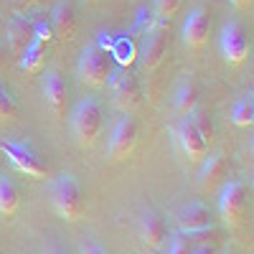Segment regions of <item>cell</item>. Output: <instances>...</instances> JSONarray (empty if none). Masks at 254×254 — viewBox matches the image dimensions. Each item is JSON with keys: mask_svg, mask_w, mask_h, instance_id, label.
<instances>
[{"mask_svg": "<svg viewBox=\"0 0 254 254\" xmlns=\"http://www.w3.org/2000/svg\"><path fill=\"white\" fill-rule=\"evenodd\" d=\"M51 203L56 208V214L64 216L66 221H76L84 211V201H81V188L76 183L74 176L64 173L51 183Z\"/></svg>", "mask_w": 254, "mask_h": 254, "instance_id": "6da1fadb", "label": "cell"}, {"mask_svg": "<svg viewBox=\"0 0 254 254\" xmlns=\"http://www.w3.org/2000/svg\"><path fill=\"white\" fill-rule=\"evenodd\" d=\"M76 74H79V81L87 84L92 89H99L110 81V74H112V61H110V54L99 49L97 44L94 46H87L81 51V59H79V66H76Z\"/></svg>", "mask_w": 254, "mask_h": 254, "instance_id": "7a4b0ae2", "label": "cell"}, {"mask_svg": "<svg viewBox=\"0 0 254 254\" xmlns=\"http://www.w3.org/2000/svg\"><path fill=\"white\" fill-rule=\"evenodd\" d=\"M102 130V107L97 99H81L71 112V132L79 145H94Z\"/></svg>", "mask_w": 254, "mask_h": 254, "instance_id": "3957f363", "label": "cell"}, {"mask_svg": "<svg viewBox=\"0 0 254 254\" xmlns=\"http://www.w3.org/2000/svg\"><path fill=\"white\" fill-rule=\"evenodd\" d=\"M0 153L8 158V163L15 168L18 173L31 176V178H44L46 176V165L41 163V158L33 153V147L26 145V142L5 140V142H0Z\"/></svg>", "mask_w": 254, "mask_h": 254, "instance_id": "277c9868", "label": "cell"}, {"mask_svg": "<svg viewBox=\"0 0 254 254\" xmlns=\"http://www.w3.org/2000/svg\"><path fill=\"white\" fill-rule=\"evenodd\" d=\"M135 142H137V122L135 117L125 115L115 122L112 127V137H110V158L112 160H122L135 150Z\"/></svg>", "mask_w": 254, "mask_h": 254, "instance_id": "5b68a950", "label": "cell"}, {"mask_svg": "<svg viewBox=\"0 0 254 254\" xmlns=\"http://www.w3.org/2000/svg\"><path fill=\"white\" fill-rule=\"evenodd\" d=\"M110 89L115 97V104L122 110H135L140 104V87H137V79L127 71L125 66L110 74Z\"/></svg>", "mask_w": 254, "mask_h": 254, "instance_id": "8992f818", "label": "cell"}, {"mask_svg": "<svg viewBox=\"0 0 254 254\" xmlns=\"http://www.w3.org/2000/svg\"><path fill=\"white\" fill-rule=\"evenodd\" d=\"M244 208H247V186L234 181L224 186L221 190V198H219V211H221V219L229 226H239L242 216H244Z\"/></svg>", "mask_w": 254, "mask_h": 254, "instance_id": "52a82bcc", "label": "cell"}, {"mask_svg": "<svg viewBox=\"0 0 254 254\" xmlns=\"http://www.w3.org/2000/svg\"><path fill=\"white\" fill-rule=\"evenodd\" d=\"M221 54L229 64H242L249 56V38L239 23H226L221 28Z\"/></svg>", "mask_w": 254, "mask_h": 254, "instance_id": "ba28073f", "label": "cell"}, {"mask_svg": "<svg viewBox=\"0 0 254 254\" xmlns=\"http://www.w3.org/2000/svg\"><path fill=\"white\" fill-rule=\"evenodd\" d=\"M168 51V31H165V18H158V28L150 31L147 36L145 46L140 51V59H142V69L145 71H153L160 66V61Z\"/></svg>", "mask_w": 254, "mask_h": 254, "instance_id": "9c48e42d", "label": "cell"}, {"mask_svg": "<svg viewBox=\"0 0 254 254\" xmlns=\"http://www.w3.org/2000/svg\"><path fill=\"white\" fill-rule=\"evenodd\" d=\"M208 31H211V15L206 8H193L188 13L186 23H183V41L190 49H201L208 41Z\"/></svg>", "mask_w": 254, "mask_h": 254, "instance_id": "30bf717a", "label": "cell"}, {"mask_svg": "<svg viewBox=\"0 0 254 254\" xmlns=\"http://www.w3.org/2000/svg\"><path fill=\"white\" fill-rule=\"evenodd\" d=\"M208 226H214V216H211V208L201 201L188 203L186 208H181L178 214V229L183 234H196V231H203Z\"/></svg>", "mask_w": 254, "mask_h": 254, "instance_id": "8fae6325", "label": "cell"}, {"mask_svg": "<svg viewBox=\"0 0 254 254\" xmlns=\"http://www.w3.org/2000/svg\"><path fill=\"white\" fill-rule=\"evenodd\" d=\"M178 142H181L183 153H186L190 160L203 158L206 150H208V145L203 142L201 132L196 130V125H193V120H190V117H183V120L178 122Z\"/></svg>", "mask_w": 254, "mask_h": 254, "instance_id": "7c38bea8", "label": "cell"}, {"mask_svg": "<svg viewBox=\"0 0 254 254\" xmlns=\"http://www.w3.org/2000/svg\"><path fill=\"white\" fill-rule=\"evenodd\" d=\"M44 97H46V104L51 107V112L56 117H64L66 112V84H64L61 74L56 71H49L46 79H44Z\"/></svg>", "mask_w": 254, "mask_h": 254, "instance_id": "4fadbf2b", "label": "cell"}, {"mask_svg": "<svg viewBox=\"0 0 254 254\" xmlns=\"http://www.w3.org/2000/svg\"><path fill=\"white\" fill-rule=\"evenodd\" d=\"M5 38H8V46L15 56L23 54V49L33 41V23H28L26 18L20 15H13L8 20V31H5Z\"/></svg>", "mask_w": 254, "mask_h": 254, "instance_id": "5bb4252c", "label": "cell"}, {"mask_svg": "<svg viewBox=\"0 0 254 254\" xmlns=\"http://www.w3.org/2000/svg\"><path fill=\"white\" fill-rule=\"evenodd\" d=\"M140 237L145 242V247L150 249H158L165 239V221L155 214V211H147L140 221Z\"/></svg>", "mask_w": 254, "mask_h": 254, "instance_id": "9a60e30c", "label": "cell"}, {"mask_svg": "<svg viewBox=\"0 0 254 254\" xmlns=\"http://www.w3.org/2000/svg\"><path fill=\"white\" fill-rule=\"evenodd\" d=\"M51 28H54V36H59V38H74V33H76V15H74V8L69 3H59L54 8Z\"/></svg>", "mask_w": 254, "mask_h": 254, "instance_id": "2e32d148", "label": "cell"}, {"mask_svg": "<svg viewBox=\"0 0 254 254\" xmlns=\"http://www.w3.org/2000/svg\"><path fill=\"white\" fill-rule=\"evenodd\" d=\"M229 173V160L226 155H211L206 163H203V171H201V188L203 190H211V188H216L224 176Z\"/></svg>", "mask_w": 254, "mask_h": 254, "instance_id": "e0dca14e", "label": "cell"}, {"mask_svg": "<svg viewBox=\"0 0 254 254\" xmlns=\"http://www.w3.org/2000/svg\"><path fill=\"white\" fill-rule=\"evenodd\" d=\"M176 107L181 115H190L196 107H198V89H196V84L193 81H183L181 84V89L176 94Z\"/></svg>", "mask_w": 254, "mask_h": 254, "instance_id": "ac0fdd59", "label": "cell"}, {"mask_svg": "<svg viewBox=\"0 0 254 254\" xmlns=\"http://www.w3.org/2000/svg\"><path fill=\"white\" fill-rule=\"evenodd\" d=\"M18 211V188L10 178L0 176V214H15Z\"/></svg>", "mask_w": 254, "mask_h": 254, "instance_id": "d6986e66", "label": "cell"}, {"mask_svg": "<svg viewBox=\"0 0 254 254\" xmlns=\"http://www.w3.org/2000/svg\"><path fill=\"white\" fill-rule=\"evenodd\" d=\"M44 54H46L44 44L33 38L31 44L23 49V54H20V66H23L26 71H38L41 64H44Z\"/></svg>", "mask_w": 254, "mask_h": 254, "instance_id": "ffe728a7", "label": "cell"}, {"mask_svg": "<svg viewBox=\"0 0 254 254\" xmlns=\"http://www.w3.org/2000/svg\"><path fill=\"white\" fill-rule=\"evenodd\" d=\"M231 122L237 127H252L254 125V102H252V94L242 97L234 107H231Z\"/></svg>", "mask_w": 254, "mask_h": 254, "instance_id": "44dd1931", "label": "cell"}, {"mask_svg": "<svg viewBox=\"0 0 254 254\" xmlns=\"http://www.w3.org/2000/svg\"><path fill=\"white\" fill-rule=\"evenodd\" d=\"M188 117L193 120V125H196V130L201 132L203 142H206V145H214V140H216V130H214V122L208 120V115L201 112V110H193Z\"/></svg>", "mask_w": 254, "mask_h": 254, "instance_id": "7402d4cb", "label": "cell"}, {"mask_svg": "<svg viewBox=\"0 0 254 254\" xmlns=\"http://www.w3.org/2000/svg\"><path fill=\"white\" fill-rule=\"evenodd\" d=\"M15 112H18V107H15L13 97L5 92L3 84H0V122H10L15 117Z\"/></svg>", "mask_w": 254, "mask_h": 254, "instance_id": "603a6c76", "label": "cell"}, {"mask_svg": "<svg viewBox=\"0 0 254 254\" xmlns=\"http://www.w3.org/2000/svg\"><path fill=\"white\" fill-rule=\"evenodd\" d=\"M33 38L41 41V44H51V41H54L51 23H46V20H36V23H33Z\"/></svg>", "mask_w": 254, "mask_h": 254, "instance_id": "cb8c5ba5", "label": "cell"}, {"mask_svg": "<svg viewBox=\"0 0 254 254\" xmlns=\"http://www.w3.org/2000/svg\"><path fill=\"white\" fill-rule=\"evenodd\" d=\"M181 8V0H155V13H158V18H171V15H176V10Z\"/></svg>", "mask_w": 254, "mask_h": 254, "instance_id": "d4e9b609", "label": "cell"}, {"mask_svg": "<svg viewBox=\"0 0 254 254\" xmlns=\"http://www.w3.org/2000/svg\"><path fill=\"white\" fill-rule=\"evenodd\" d=\"M190 252H193L190 242H188L186 237H176L173 244H171V252H168V254H190Z\"/></svg>", "mask_w": 254, "mask_h": 254, "instance_id": "484cf974", "label": "cell"}, {"mask_svg": "<svg viewBox=\"0 0 254 254\" xmlns=\"http://www.w3.org/2000/svg\"><path fill=\"white\" fill-rule=\"evenodd\" d=\"M190 254H219V249H216V244H198L193 252H190Z\"/></svg>", "mask_w": 254, "mask_h": 254, "instance_id": "4316f807", "label": "cell"}, {"mask_svg": "<svg viewBox=\"0 0 254 254\" xmlns=\"http://www.w3.org/2000/svg\"><path fill=\"white\" fill-rule=\"evenodd\" d=\"M229 3L234 5L237 10H249V8H252V3H254V0H229Z\"/></svg>", "mask_w": 254, "mask_h": 254, "instance_id": "83f0119b", "label": "cell"}, {"mask_svg": "<svg viewBox=\"0 0 254 254\" xmlns=\"http://www.w3.org/2000/svg\"><path fill=\"white\" fill-rule=\"evenodd\" d=\"M84 254H107L102 247H97V244H89L87 249H84Z\"/></svg>", "mask_w": 254, "mask_h": 254, "instance_id": "f1b7e54d", "label": "cell"}, {"mask_svg": "<svg viewBox=\"0 0 254 254\" xmlns=\"http://www.w3.org/2000/svg\"><path fill=\"white\" fill-rule=\"evenodd\" d=\"M3 64H5V49L0 46V69H3Z\"/></svg>", "mask_w": 254, "mask_h": 254, "instance_id": "f546056e", "label": "cell"}, {"mask_svg": "<svg viewBox=\"0 0 254 254\" xmlns=\"http://www.w3.org/2000/svg\"><path fill=\"white\" fill-rule=\"evenodd\" d=\"M51 254H64V252L61 249H51Z\"/></svg>", "mask_w": 254, "mask_h": 254, "instance_id": "4dcf8cb0", "label": "cell"}, {"mask_svg": "<svg viewBox=\"0 0 254 254\" xmlns=\"http://www.w3.org/2000/svg\"><path fill=\"white\" fill-rule=\"evenodd\" d=\"M23 3H38V0H23Z\"/></svg>", "mask_w": 254, "mask_h": 254, "instance_id": "1f68e13d", "label": "cell"}]
</instances>
